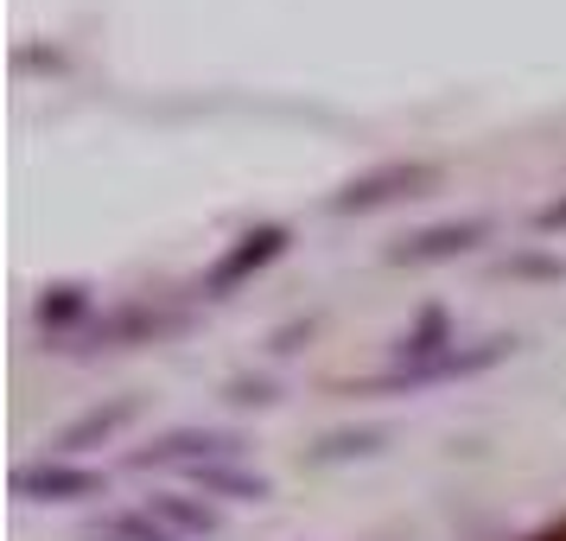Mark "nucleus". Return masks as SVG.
<instances>
[{
  "label": "nucleus",
  "mask_w": 566,
  "mask_h": 541,
  "mask_svg": "<svg viewBox=\"0 0 566 541\" xmlns=\"http://www.w3.org/2000/svg\"><path fill=\"white\" fill-rule=\"evenodd\" d=\"M515 351V337H478V344H446L439 357L420 363H395L382 376H369V388H427V383H459V376H478L490 363H503Z\"/></svg>",
  "instance_id": "1"
},
{
  "label": "nucleus",
  "mask_w": 566,
  "mask_h": 541,
  "mask_svg": "<svg viewBox=\"0 0 566 541\" xmlns=\"http://www.w3.org/2000/svg\"><path fill=\"white\" fill-rule=\"evenodd\" d=\"M185 312L179 306H154V300H134V306H115L103 319H90L77 332V351H128V344H154V337L179 332Z\"/></svg>",
  "instance_id": "2"
},
{
  "label": "nucleus",
  "mask_w": 566,
  "mask_h": 541,
  "mask_svg": "<svg viewBox=\"0 0 566 541\" xmlns=\"http://www.w3.org/2000/svg\"><path fill=\"white\" fill-rule=\"evenodd\" d=\"M439 166H427V159H388V166H376V173H363V179H350L344 191L332 198V210H382L395 205V198H413L420 185H433Z\"/></svg>",
  "instance_id": "3"
},
{
  "label": "nucleus",
  "mask_w": 566,
  "mask_h": 541,
  "mask_svg": "<svg viewBox=\"0 0 566 541\" xmlns=\"http://www.w3.org/2000/svg\"><path fill=\"white\" fill-rule=\"evenodd\" d=\"M286 249V223H261V230H249V236H235L223 256L210 261V274L198 281V293H210V300H223V293H235V287L249 281V274H261L268 261Z\"/></svg>",
  "instance_id": "4"
},
{
  "label": "nucleus",
  "mask_w": 566,
  "mask_h": 541,
  "mask_svg": "<svg viewBox=\"0 0 566 541\" xmlns=\"http://www.w3.org/2000/svg\"><path fill=\"white\" fill-rule=\"evenodd\" d=\"M242 439L235 434H210V427H179V434H166V439H154L147 452H134V465H217V459H230Z\"/></svg>",
  "instance_id": "5"
},
{
  "label": "nucleus",
  "mask_w": 566,
  "mask_h": 541,
  "mask_svg": "<svg viewBox=\"0 0 566 541\" xmlns=\"http://www.w3.org/2000/svg\"><path fill=\"white\" fill-rule=\"evenodd\" d=\"M13 490L27 503H71V497H96L103 490V471H83V465H27Z\"/></svg>",
  "instance_id": "6"
},
{
  "label": "nucleus",
  "mask_w": 566,
  "mask_h": 541,
  "mask_svg": "<svg viewBox=\"0 0 566 541\" xmlns=\"http://www.w3.org/2000/svg\"><path fill=\"white\" fill-rule=\"evenodd\" d=\"M490 236V217H452V223H433V230L408 236L395 261H446V256H464V249H478Z\"/></svg>",
  "instance_id": "7"
},
{
  "label": "nucleus",
  "mask_w": 566,
  "mask_h": 541,
  "mask_svg": "<svg viewBox=\"0 0 566 541\" xmlns=\"http://www.w3.org/2000/svg\"><path fill=\"white\" fill-rule=\"evenodd\" d=\"M134 395H122V402H108V408H90V414H77L64 434H57V452H83V446H96V439H108V434H122L134 420Z\"/></svg>",
  "instance_id": "8"
},
{
  "label": "nucleus",
  "mask_w": 566,
  "mask_h": 541,
  "mask_svg": "<svg viewBox=\"0 0 566 541\" xmlns=\"http://www.w3.org/2000/svg\"><path fill=\"white\" fill-rule=\"evenodd\" d=\"M205 490H217V497H230V503H261L268 497V478H249V471H223V465H198L191 471Z\"/></svg>",
  "instance_id": "9"
},
{
  "label": "nucleus",
  "mask_w": 566,
  "mask_h": 541,
  "mask_svg": "<svg viewBox=\"0 0 566 541\" xmlns=\"http://www.w3.org/2000/svg\"><path fill=\"white\" fill-rule=\"evenodd\" d=\"M83 312H90V287H52V293H45V300H39V325H45V332H64V325H71V319H83Z\"/></svg>",
  "instance_id": "10"
},
{
  "label": "nucleus",
  "mask_w": 566,
  "mask_h": 541,
  "mask_svg": "<svg viewBox=\"0 0 566 541\" xmlns=\"http://www.w3.org/2000/svg\"><path fill=\"white\" fill-rule=\"evenodd\" d=\"M154 510L172 522V529H191V535H217V510L191 503V497H154Z\"/></svg>",
  "instance_id": "11"
},
{
  "label": "nucleus",
  "mask_w": 566,
  "mask_h": 541,
  "mask_svg": "<svg viewBox=\"0 0 566 541\" xmlns=\"http://www.w3.org/2000/svg\"><path fill=\"white\" fill-rule=\"evenodd\" d=\"M446 351V312H427L408 337H401V363H420V357H439Z\"/></svg>",
  "instance_id": "12"
},
{
  "label": "nucleus",
  "mask_w": 566,
  "mask_h": 541,
  "mask_svg": "<svg viewBox=\"0 0 566 541\" xmlns=\"http://www.w3.org/2000/svg\"><path fill=\"white\" fill-rule=\"evenodd\" d=\"M382 446V427H363V434H332L318 446V459H344V452H376Z\"/></svg>",
  "instance_id": "13"
},
{
  "label": "nucleus",
  "mask_w": 566,
  "mask_h": 541,
  "mask_svg": "<svg viewBox=\"0 0 566 541\" xmlns=\"http://www.w3.org/2000/svg\"><path fill=\"white\" fill-rule=\"evenodd\" d=\"M108 535H122V541H172L166 529H154V522H140V516H115V522H108Z\"/></svg>",
  "instance_id": "14"
},
{
  "label": "nucleus",
  "mask_w": 566,
  "mask_h": 541,
  "mask_svg": "<svg viewBox=\"0 0 566 541\" xmlns=\"http://www.w3.org/2000/svg\"><path fill=\"white\" fill-rule=\"evenodd\" d=\"M503 274H560V261H547V256H510V261H503Z\"/></svg>",
  "instance_id": "15"
},
{
  "label": "nucleus",
  "mask_w": 566,
  "mask_h": 541,
  "mask_svg": "<svg viewBox=\"0 0 566 541\" xmlns=\"http://www.w3.org/2000/svg\"><path fill=\"white\" fill-rule=\"evenodd\" d=\"M528 223H535L541 236H554V230H566V198H554V205H541L535 217H528Z\"/></svg>",
  "instance_id": "16"
},
{
  "label": "nucleus",
  "mask_w": 566,
  "mask_h": 541,
  "mask_svg": "<svg viewBox=\"0 0 566 541\" xmlns=\"http://www.w3.org/2000/svg\"><path fill=\"white\" fill-rule=\"evenodd\" d=\"M230 402H268V383H230Z\"/></svg>",
  "instance_id": "17"
},
{
  "label": "nucleus",
  "mask_w": 566,
  "mask_h": 541,
  "mask_svg": "<svg viewBox=\"0 0 566 541\" xmlns=\"http://www.w3.org/2000/svg\"><path fill=\"white\" fill-rule=\"evenodd\" d=\"M535 541H566V529H547V535H535Z\"/></svg>",
  "instance_id": "18"
}]
</instances>
